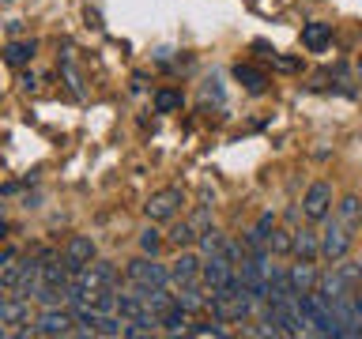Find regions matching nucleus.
I'll use <instances>...</instances> for the list:
<instances>
[{"instance_id":"1","label":"nucleus","mask_w":362,"mask_h":339,"mask_svg":"<svg viewBox=\"0 0 362 339\" xmlns=\"http://www.w3.org/2000/svg\"><path fill=\"white\" fill-rule=\"evenodd\" d=\"M208 313L223 324H245L257 313V302L242 290V282H230L223 290H208Z\"/></svg>"},{"instance_id":"2","label":"nucleus","mask_w":362,"mask_h":339,"mask_svg":"<svg viewBox=\"0 0 362 339\" xmlns=\"http://www.w3.org/2000/svg\"><path fill=\"white\" fill-rule=\"evenodd\" d=\"M351 245H355V226H347L336 215H328L321 226V260L325 264H339V260L351 256Z\"/></svg>"},{"instance_id":"3","label":"nucleus","mask_w":362,"mask_h":339,"mask_svg":"<svg viewBox=\"0 0 362 339\" xmlns=\"http://www.w3.org/2000/svg\"><path fill=\"white\" fill-rule=\"evenodd\" d=\"M34 332L45 335V339L76 335V313H72V305H42V313L34 316Z\"/></svg>"},{"instance_id":"4","label":"nucleus","mask_w":362,"mask_h":339,"mask_svg":"<svg viewBox=\"0 0 362 339\" xmlns=\"http://www.w3.org/2000/svg\"><path fill=\"white\" fill-rule=\"evenodd\" d=\"M181 203H185V192H181L177 185H170V189H158L147 196L144 203V215H147V222H174L177 215H181Z\"/></svg>"},{"instance_id":"5","label":"nucleus","mask_w":362,"mask_h":339,"mask_svg":"<svg viewBox=\"0 0 362 339\" xmlns=\"http://www.w3.org/2000/svg\"><path fill=\"white\" fill-rule=\"evenodd\" d=\"M124 279L136 282V287H174L170 282V264H163V260L155 256H136L129 268H124Z\"/></svg>"},{"instance_id":"6","label":"nucleus","mask_w":362,"mask_h":339,"mask_svg":"<svg viewBox=\"0 0 362 339\" xmlns=\"http://www.w3.org/2000/svg\"><path fill=\"white\" fill-rule=\"evenodd\" d=\"M302 219H310V222H325L328 215H332L336 208V196H332V185L328 181H313L310 189L302 192Z\"/></svg>"},{"instance_id":"7","label":"nucleus","mask_w":362,"mask_h":339,"mask_svg":"<svg viewBox=\"0 0 362 339\" xmlns=\"http://www.w3.org/2000/svg\"><path fill=\"white\" fill-rule=\"evenodd\" d=\"M200 282H204L208 290H223V287H230V282H238V264H234V260H226L223 253L204 256Z\"/></svg>"},{"instance_id":"8","label":"nucleus","mask_w":362,"mask_h":339,"mask_svg":"<svg viewBox=\"0 0 362 339\" xmlns=\"http://www.w3.org/2000/svg\"><path fill=\"white\" fill-rule=\"evenodd\" d=\"M95 256H98L95 237H87V234H72V237H68V245H64V253H61L64 268L72 271V275H79V271H83Z\"/></svg>"},{"instance_id":"9","label":"nucleus","mask_w":362,"mask_h":339,"mask_svg":"<svg viewBox=\"0 0 362 339\" xmlns=\"http://www.w3.org/2000/svg\"><path fill=\"white\" fill-rule=\"evenodd\" d=\"M200 268H204V256L192 253V249H181V253L170 260V282H174V287L200 282Z\"/></svg>"},{"instance_id":"10","label":"nucleus","mask_w":362,"mask_h":339,"mask_svg":"<svg viewBox=\"0 0 362 339\" xmlns=\"http://www.w3.org/2000/svg\"><path fill=\"white\" fill-rule=\"evenodd\" d=\"M72 279H79L87 290H102V287H117V268H113V260H90V264L79 271V275H72Z\"/></svg>"},{"instance_id":"11","label":"nucleus","mask_w":362,"mask_h":339,"mask_svg":"<svg viewBox=\"0 0 362 339\" xmlns=\"http://www.w3.org/2000/svg\"><path fill=\"white\" fill-rule=\"evenodd\" d=\"M0 324L11 332V324H34L30 321V298H19V294H8L0 302Z\"/></svg>"},{"instance_id":"12","label":"nucleus","mask_w":362,"mask_h":339,"mask_svg":"<svg viewBox=\"0 0 362 339\" xmlns=\"http://www.w3.org/2000/svg\"><path fill=\"white\" fill-rule=\"evenodd\" d=\"M294 260H310V264L321 260V230H310V226L294 230Z\"/></svg>"},{"instance_id":"13","label":"nucleus","mask_w":362,"mask_h":339,"mask_svg":"<svg viewBox=\"0 0 362 339\" xmlns=\"http://www.w3.org/2000/svg\"><path fill=\"white\" fill-rule=\"evenodd\" d=\"M287 275H291L294 294H310L317 287V279H321V268L310 264V260H294V264L287 268Z\"/></svg>"},{"instance_id":"14","label":"nucleus","mask_w":362,"mask_h":339,"mask_svg":"<svg viewBox=\"0 0 362 339\" xmlns=\"http://www.w3.org/2000/svg\"><path fill=\"white\" fill-rule=\"evenodd\" d=\"M34 53H38V42L34 38H19V42H8L4 49H0V56H4V64L11 68H23L34 61Z\"/></svg>"},{"instance_id":"15","label":"nucleus","mask_w":362,"mask_h":339,"mask_svg":"<svg viewBox=\"0 0 362 339\" xmlns=\"http://www.w3.org/2000/svg\"><path fill=\"white\" fill-rule=\"evenodd\" d=\"M177 305H185L189 313H204L208 309V287L204 282H185V287H174Z\"/></svg>"},{"instance_id":"16","label":"nucleus","mask_w":362,"mask_h":339,"mask_svg":"<svg viewBox=\"0 0 362 339\" xmlns=\"http://www.w3.org/2000/svg\"><path fill=\"white\" fill-rule=\"evenodd\" d=\"M332 42V23H305L302 27V45L310 53H325Z\"/></svg>"},{"instance_id":"17","label":"nucleus","mask_w":362,"mask_h":339,"mask_svg":"<svg viewBox=\"0 0 362 339\" xmlns=\"http://www.w3.org/2000/svg\"><path fill=\"white\" fill-rule=\"evenodd\" d=\"M332 215H336L339 222H347V226H355V230H358V226H362V200L355 196V192H347V196L336 200Z\"/></svg>"},{"instance_id":"18","label":"nucleus","mask_w":362,"mask_h":339,"mask_svg":"<svg viewBox=\"0 0 362 339\" xmlns=\"http://www.w3.org/2000/svg\"><path fill=\"white\" fill-rule=\"evenodd\" d=\"M234 79H238V83H242L245 90H253V95H260V90H264V83H268V76L260 72V68L242 64V61L234 64Z\"/></svg>"},{"instance_id":"19","label":"nucleus","mask_w":362,"mask_h":339,"mask_svg":"<svg viewBox=\"0 0 362 339\" xmlns=\"http://www.w3.org/2000/svg\"><path fill=\"white\" fill-rule=\"evenodd\" d=\"M268 253L272 256H294V230L276 222V230L268 234Z\"/></svg>"},{"instance_id":"20","label":"nucleus","mask_w":362,"mask_h":339,"mask_svg":"<svg viewBox=\"0 0 362 339\" xmlns=\"http://www.w3.org/2000/svg\"><path fill=\"white\" fill-rule=\"evenodd\" d=\"M197 237H200V230H197V226H192L189 219H181V222H174V226H170L166 242H170V245H177V249H192V245H197Z\"/></svg>"},{"instance_id":"21","label":"nucleus","mask_w":362,"mask_h":339,"mask_svg":"<svg viewBox=\"0 0 362 339\" xmlns=\"http://www.w3.org/2000/svg\"><path fill=\"white\" fill-rule=\"evenodd\" d=\"M226 249V234L219 230V226H208L200 237H197V253L200 256H215V253H223Z\"/></svg>"},{"instance_id":"22","label":"nucleus","mask_w":362,"mask_h":339,"mask_svg":"<svg viewBox=\"0 0 362 339\" xmlns=\"http://www.w3.org/2000/svg\"><path fill=\"white\" fill-rule=\"evenodd\" d=\"M163 242H166V237L155 230V222L140 230V253H147V256H158V249H163Z\"/></svg>"},{"instance_id":"23","label":"nucleus","mask_w":362,"mask_h":339,"mask_svg":"<svg viewBox=\"0 0 362 339\" xmlns=\"http://www.w3.org/2000/svg\"><path fill=\"white\" fill-rule=\"evenodd\" d=\"M155 109H158V113L181 109V95H177V90H155Z\"/></svg>"},{"instance_id":"24","label":"nucleus","mask_w":362,"mask_h":339,"mask_svg":"<svg viewBox=\"0 0 362 339\" xmlns=\"http://www.w3.org/2000/svg\"><path fill=\"white\" fill-rule=\"evenodd\" d=\"M189 222H192V226H197V230L204 234L208 226H215V219H211V208H208V203H204V208H197V211L189 215Z\"/></svg>"},{"instance_id":"25","label":"nucleus","mask_w":362,"mask_h":339,"mask_svg":"<svg viewBox=\"0 0 362 339\" xmlns=\"http://www.w3.org/2000/svg\"><path fill=\"white\" fill-rule=\"evenodd\" d=\"M11 260H16V249H11V245H4V249H0V268H8Z\"/></svg>"},{"instance_id":"26","label":"nucleus","mask_w":362,"mask_h":339,"mask_svg":"<svg viewBox=\"0 0 362 339\" xmlns=\"http://www.w3.org/2000/svg\"><path fill=\"white\" fill-rule=\"evenodd\" d=\"M11 192H19L16 181H8V185H0V196H11Z\"/></svg>"},{"instance_id":"27","label":"nucleus","mask_w":362,"mask_h":339,"mask_svg":"<svg viewBox=\"0 0 362 339\" xmlns=\"http://www.w3.org/2000/svg\"><path fill=\"white\" fill-rule=\"evenodd\" d=\"M19 83H23V87H34L38 79H34V72H23V76H19Z\"/></svg>"},{"instance_id":"28","label":"nucleus","mask_w":362,"mask_h":339,"mask_svg":"<svg viewBox=\"0 0 362 339\" xmlns=\"http://www.w3.org/2000/svg\"><path fill=\"white\" fill-rule=\"evenodd\" d=\"M4 234H8V222H4V219H0V242H4Z\"/></svg>"},{"instance_id":"29","label":"nucleus","mask_w":362,"mask_h":339,"mask_svg":"<svg viewBox=\"0 0 362 339\" xmlns=\"http://www.w3.org/2000/svg\"><path fill=\"white\" fill-rule=\"evenodd\" d=\"M8 298V287H4V282H0V302H4Z\"/></svg>"},{"instance_id":"30","label":"nucleus","mask_w":362,"mask_h":339,"mask_svg":"<svg viewBox=\"0 0 362 339\" xmlns=\"http://www.w3.org/2000/svg\"><path fill=\"white\" fill-rule=\"evenodd\" d=\"M4 211H8V208H4V203H0V219H4Z\"/></svg>"},{"instance_id":"31","label":"nucleus","mask_w":362,"mask_h":339,"mask_svg":"<svg viewBox=\"0 0 362 339\" xmlns=\"http://www.w3.org/2000/svg\"><path fill=\"white\" fill-rule=\"evenodd\" d=\"M358 72H362V61H358Z\"/></svg>"},{"instance_id":"32","label":"nucleus","mask_w":362,"mask_h":339,"mask_svg":"<svg viewBox=\"0 0 362 339\" xmlns=\"http://www.w3.org/2000/svg\"><path fill=\"white\" fill-rule=\"evenodd\" d=\"M358 230H362V226H358Z\"/></svg>"},{"instance_id":"33","label":"nucleus","mask_w":362,"mask_h":339,"mask_svg":"<svg viewBox=\"0 0 362 339\" xmlns=\"http://www.w3.org/2000/svg\"><path fill=\"white\" fill-rule=\"evenodd\" d=\"M4 4H8V0H4Z\"/></svg>"},{"instance_id":"34","label":"nucleus","mask_w":362,"mask_h":339,"mask_svg":"<svg viewBox=\"0 0 362 339\" xmlns=\"http://www.w3.org/2000/svg\"><path fill=\"white\" fill-rule=\"evenodd\" d=\"M358 264H362V260H358Z\"/></svg>"}]
</instances>
